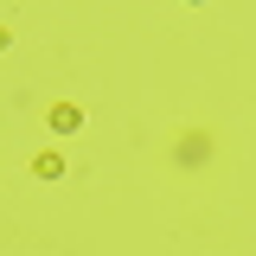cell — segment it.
Wrapping results in <instances>:
<instances>
[{
	"label": "cell",
	"instance_id": "3957f363",
	"mask_svg": "<svg viewBox=\"0 0 256 256\" xmlns=\"http://www.w3.org/2000/svg\"><path fill=\"white\" fill-rule=\"evenodd\" d=\"M84 122V116H77V109H70V102H58V109H52V128H58V134H70V128Z\"/></svg>",
	"mask_w": 256,
	"mask_h": 256
},
{
	"label": "cell",
	"instance_id": "7a4b0ae2",
	"mask_svg": "<svg viewBox=\"0 0 256 256\" xmlns=\"http://www.w3.org/2000/svg\"><path fill=\"white\" fill-rule=\"evenodd\" d=\"M32 173H38V180H58V173H64V154H38V160H32Z\"/></svg>",
	"mask_w": 256,
	"mask_h": 256
},
{
	"label": "cell",
	"instance_id": "6da1fadb",
	"mask_svg": "<svg viewBox=\"0 0 256 256\" xmlns=\"http://www.w3.org/2000/svg\"><path fill=\"white\" fill-rule=\"evenodd\" d=\"M205 160H212V141L205 134H186L180 141V166H205Z\"/></svg>",
	"mask_w": 256,
	"mask_h": 256
}]
</instances>
